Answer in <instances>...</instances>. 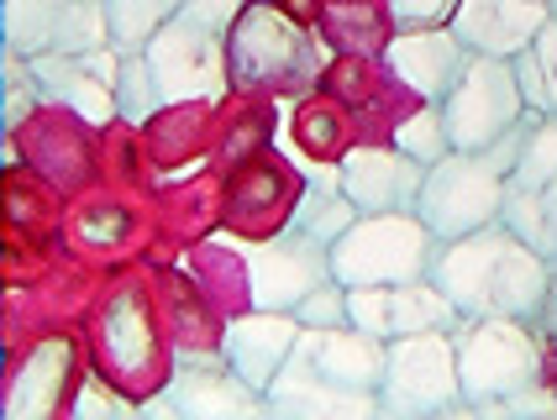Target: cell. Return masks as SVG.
<instances>
[{"label": "cell", "mask_w": 557, "mask_h": 420, "mask_svg": "<svg viewBox=\"0 0 557 420\" xmlns=\"http://www.w3.org/2000/svg\"><path fill=\"white\" fill-rule=\"evenodd\" d=\"M432 284L458 305V316H510V321H531L542 316L547 284H553V263L527 247L505 226H484L458 242H442L432 263Z\"/></svg>", "instance_id": "1"}, {"label": "cell", "mask_w": 557, "mask_h": 420, "mask_svg": "<svg viewBox=\"0 0 557 420\" xmlns=\"http://www.w3.org/2000/svg\"><path fill=\"white\" fill-rule=\"evenodd\" d=\"M226 63L232 90H269V95H306L321 79V48L289 11L274 0H248L243 16L226 32Z\"/></svg>", "instance_id": "2"}, {"label": "cell", "mask_w": 557, "mask_h": 420, "mask_svg": "<svg viewBox=\"0 0 557 420\" xmlns=\"http://www.w3.org/2000/svg\"><path fill=\"white\" fill-rule=\"evenodd\" d=\"M458 384L468 410H510L542 384V331L510 316H473L458 326Z\"/></svg>", "instance_id": "3"}, {"label": "cell", "mask_w": 557, "mask_h": 420, "mask_svg": "<svg viewBox=\"0 0 557 420\" xmlns=\"http://www.w3.org/2000/svg\"><path fill=\"white\" fill-rule=\"evenodd\" d=\"M436 247L432 226L416 210H389V215H358L337 242H332V273L342 284H410L432 279Z\"/></svg>", "instance_id": "4"}, {"label": "cell", "mask_w": 557, "mask_h": 420, "mask_svg": "<svg viewBox=\"0 0 557 420\" xmlns=\"http://www.w3.org/2000/svg\"><path fill=\"white\" fill-rule=\"evenodd\" d=\"M499 206H505V174H499L484 152L453 148L442 163L426 169L416 215L432 226L436 242H458V237H468V232L495 226Z\"/></svg>", "instance_id": "5"}, {"label": "cell", "mask_w": 557, "mask_h": 420, "mask_svg": "<svg viewBox=\"0 0 557 420\" xmlns=\"http://www.w3.org/2000/svg\"><path fill=\"white\" fill-rule=\"evenodd\" d=\"M148 63L158 74L163 106H189V100H216L232 90V63H226V32L211 27L180 5L163 32L148 42Z\"/></svg>", "instance_id": "6"}, {"label": "cell", "mask_w": 557, "mask_h": 420, "mask_svg": "<svg viewBox=\"0 0 557 420\" xmlns=\"http://www.w3.org/2000/svg\"><path fill=\"white\" fill-rule=\"evenodd\" d=\"M463 405L458 384V342L447 331H416L389 342L384 384H379V410L384 416H442Z\"/></svg>", "instance_id": "7"}, {"label": "cell", "mask_w": 557, "mask_h": 420, "mask_svg": "<svg viewBox=\"0 0 557 420\" xmlns=\"http://www.w3.org/2000/svg\"><path fill=\"white\" fill-rule=\"evenodd\" d=\"M442 116H447L453 148L484 152L495 137H505L516 121L527 116V95H521V79H516V63L473 53L463 63V74H458V85L442 100Z\"/></svg>", "instance_id": "8"}, {"label": "cell", "mask_w": 557, "mask_h": 420, "mask_svg": "<svg viewBox=\"0 0 557 420\" xmlns=\"http://www.w3.org/2000/svg\"><path fill=\"white\" fill-rule=\"evenodd\" d=\"M0 32H5V48L22 59L111 48L100 0H0Z\"/></svg>", "instance_id": "9"}, {"label": "cell", "mask_w": 557, "mask_h": 420, "mask_svg": "<svg viewBox=\"0 0 557 420\" xmlns=\"http://www.w3.org/2000/svg\"><path fill=\"white\" fill-rule=\"evenodd\" d=\"M332 273V247L326 242L306 237L295 226H284L274 242H258L248 247V295L252 310H289L306 300L310 289H321Z\"/></svg>", "instance_id": "10"}, {"label": "cell", "mask_w": 557, "mask_h": 420, "mask_svg": "<svg viewBox=\"0 0 557 420\" xmlns=\"http://www.w3.org/2000/svg\"><path fill=\"white\" fill-rule=\"evenodd\" d=\"M347 326L395 342V336H416V331H458L463 316L432 279H410V284H352Z\"/></svg>", "instance_id": "11"}, {"label": "cell", "mask_w": 557, "mask_h": 420, "mask_svg": "<svg viewBox=\"0 0 557 420\" xmlns=\"http://www.w3.org/2000/svg\"><path fill=\"white\" fill-rule=\"evenodd\" d=\"M42 100H53L63 111L85 121V126H106L122 116L116 106V79H122V53L116 48H90V53H42L32 59Z\"/></svg>", "instance_id": "12"}, {"label": "cell", "mask_w": 557, "mask_h": 420, "mask_svg": "<svg viewBox=\"0 0 557 420\" xmlns=\"http://www.w3.org/2000/svg\"><path fill=\"white\" fill-rule=\"evenodd\" d=\"M269 399L237 379L232 368H216L211 358H180L169 390L143 405V416H185V420H232V416H263Z\"/></svg>", "instance_id": "13"}, {"label": "cell", "mask_w": 557, "mask_h": 420, "mask_svg": "<svg viewBox=\"0 0 557 420\" xmlns=\"http://www.w3.org/2000/svg\"><path fill=\"white\" fill-rule=\"evenodd\" d=\"M426 169L389 148H347L337 158V189L358 206V215H389V210H416Z\"/></svg>", "instance_id": "14"}, {"label": "cell", "mask_w": 557, "mask_h": 420, "mask_svg": "<svg viewBox=\"0 0 557 420\" xmlns=\"http://www.w3.org/2000/svg\"><path fill=\"white\" fill-rule=\"evenodd\" d=\"M468 59L473 53L453 27H410L384 42V69L400 79V90H410L416 100H436V106L458 85Z\"/></svg>", "instance_id": "15"}, {"label": "cell", "mask_w": 557, "mask_h": 420, "mask_svg": "<svg viewBox=\"0 0 557 420\" xmlns=\"http://www.w3.org/2000/svg\"><path fill=\"white\" fill-rule=\"evenodd\" d=\"M300 331L306 326H300L289 310H252V316H237V321L226 326V336H221V362L263 394L278 379V368L289 362Z\"/></svg>", "instance_id": "16"}, {"label": "cell", "mask_w": 557, "mask_h": 420, "mask_svg": "<svg viewBox=\"0 0 557 420\" xmlns=\"http://www.w3.org/2000/svg\"><path fill=\"white\" fill-rule=\"evenodd\" d=\"M547 16H553V5H542V0H463L453 11V32L468 42V53L516 59L536 42Z\"/></svg>", "instance_id": "17"}, {"label": "cell", "mask_w": 557, "mask_h": 420, "mask_svg": "<svg viewBox=\"0 0 557 420\" xmlns=\"http://www.w3.org/2000/svg\"><path fill=\"white\" fill-rule=\"evenodd\" d=\"M74 379V342L63 336H48L32 347V358L22 362V373L11 379V394H5V416L11 420H37L53 416L63 405V390Z\"/></svg>", "instance_id": "18"}, {"label": "cell", "mask_w": 557, "mask_h": 420, "mask_svg": "<svg viewBox=\"0 0 557 420\" xmlns=\"http://www.w3.org/2000/svg\"><path fill=\"white\" fill-rule=\"evenodd\" d=\"M263 399H269V410H278V416L358 420V416H373V410H379V394L373 390H342V384H326V379H315V373L295 368V362L278 368V379L263 390Z\"/></svg>", "instance_id": "19"}, {"label": "cell", "mask_w": 557, "mask_h": 420, "mask_svg": "<svg viewBox=\"0 0 557 420\" xmlns=\"http://www.w3.org/2000/svg\"><path fill=\"white\" fill-rule=\"evenodd\" d=\"M106 5V27H111V48L116 53H148L163 22L180 11V0H100Z\"/></svg>", "instance_id": "20"}, {"label": "cell", "mask_w": 557, "mask_h": 420, "mask_svg": "<svg viewBox=\"0 0 557 420\" xmlns=\"http://www.w3.org/2000/svg\"><path fill=\"white\" fill-rule=\"evenodd\" d=\"M100 347H106V358L116 368H143L148 362L153 342H148V316H143L137 295H116L111 300L106 321H100Z\"/></svg>", "instance_id": "21"}, {"label": "cell", "mask_w": 557, "mask_h": 420, "mask_svg": "<svg viewBox=\"0 0 557 420\" xmlns=\"http://www.w3.org/2000/svg\"><path fill=\"white\" fill-rule=\"evenodd\" d=\"M510 63H516V79H521V95H527L531 111H557V11L547 16V27L536 32V42Z\"/></svg>", "instance_id": "22"}, {"label": "cell", "mask_w": 557, "mask_h": 420, "mask_svg": "<svg viewBox=\"0 0 557 420\" xmlns=\"http://www.w3.org/2000/svg\"><path fill=\"white\" fill-rule=\"evenodd\" d=\"M352 221H358V206H352L342 189H326V184H306V195H300L295 210H289V226L306 232V237H315V242H326V247H332Z\"/></svg>", "instance_id": "23"}, {"label": "cell", "mask_w": 557, "mask_h": 420, "mask_svg": "<svg viewBox=\"0 0 557 420\" xmlns=\"http://www.w3.org/2000/svg\"><path fill=\"white\" fill-rule=\"evenodd\" d=\"M389 143H395L405 158H416L421 169L442 163V158L453 152V137H447V116H442V106H436V100H421V106H416L410 116L395 121Z\"/></svg>", "instance_id": "24"}, {"label": "cell", "mask_w": 557, "mask_h": 420, "mask_svg": "<svg viewBox=\"0 0 557 420\" xmlns=\"http://www.w3.org/2000/svg\"><path fill=\"white\" fill-rule=\"evenodd\" d=\"M505 184L516 189H547L557 184V111H536L527 126V143H521V163Z\"/></svg>", "instance_id": "25"}, {"label": "cell", "mask_w": 557, "mask_h": 420, "mask_svg": "<svg viewBox=\"0 0 557 420\" xmlns=\"http://www.w3.org/2000/svg\"><path fill=\"white\" fill-rule=\"evenodd\" d=\"M284 195V174H278L274 158H252L232 174V189H226V215L237 221H252L263 210H274V200Z\"/></svg>", "instance_id": "26"}, {"label": "cell", "mask_w": 557, "mask_h": 420, "mask_svg": "<svg viewBox=\"0 0 557 420\" xmlns=\"http://www.w3.org/2000/svg\"><path fill=\"white\" fill-rule=\"evenodd\" d=\"M116 106H122V121L143 126L163 111V90H158V74L148 53H126L122 59V79H116Z\"/></svg>", "instance_id": "27"}, {"label": "cell", "mask_w": 557, "mask_h": 420, "mask_svg": "<svg viewBox=\"0 0 557 420\" xmlns=\"http://www.w3.org/2000/svg\"><path fill=\"white\" fill-rule=\"evenodd\" d=\"M295 321H300V326H315V331L347 326V284H342V279H326L321 289H310L306 300L295 305Z\"/></svg>", "instance_id": "28"}, {"label": "cell", "mask_w": 557, "mask_h": 420, "mask_svg": "<svg viewBox=\"0 0 557 420\" xmlns=\"http://www.w3.org/2000/svg\"><path fill=\"white\" fill-rule=\"evenodd\" d=\"M463 0H384L389 22L395 32H410V27H453V11Z\"/></svg>", "instance_id": "29"}, {"label": "cell", "mask_w": 557, "mask_h": 420, "mask_svg": "<svg viewBox=\"0 0 557 420\" xmlns=\"http://www.w3.org/2000/svg\"><path fill=\"white\" fill-rule=\"evenodd\" d=\"M69 410H74L79 420H90V416H132V405H126L122 394L106 390L100 379H85V384H79V399H74Z\"/></svg>", "instance_id": "30"}, {"label": "cell", "mask_w": 557, "mask_h": 420, "mask_svg": "<svg viewBox=\"0 0 557 420\" xmlns=\"http://www.w3.org/2000/svg\"><path fill=\"white\" fill-rule=\"evenodd\" d=\"M332 137H337V106H306L300 111V143L310 152H332Z\"/></svg>", "instance_id": "31"}, {"label": "cell", "mask_w": 557, "mask_h": 420, "mask_svg": "<svg viewBox=\"0 0 557 420\" xmlns=\"http://www.w3.org/2000/svg\"><path fill=\"white\" fill-rule=\"evenodd\" d=\"M536 206H542V258L557 263V184L536 189Z\"/></svg>", "instance_id": "32"}, {"label": "cell", "mask_w": 557, "mask_h": 420, "mask_svg": "<svg viewBox=\"0 0 557 420\" xmlns=\"http://www.w3.org/2000/svg\"><path fill=\"white\" fill-rule=\"evenodd\" d=\"M536 331H542V336H557V263H553V284H547V300H542V316H536Z\"/></svg>", "instance_id": "33"}, {"label": "cell", "mask_w": 557, "mask_h": 420, "mask_svg": "<svg viewBox=\"0 0 557 420\" xmlns=\"http://www.w3.org/2000/svg\"><path fill=\"white\" fill-rule=\"evenodd\" d=\"M542 5H553V0H542Z\"/></svg>", "instance_id": "34"}, {"label": "cell", "mask_w": 557, "mask_h": 420, "mask_svg": "<svg viewBox=\"0 0 557 420\" xmlns=\"http://www.w3.org/2000/svg\"><path fill=\"white\" fill-rule=\"evenodd\" d=\"M553 11H557V0H553Z\"/></svg>", "instance_id": "35"}, {"label": "cell", "mask_w": 557, "mask_h": 420, "mask_svg": "<svg viewBox=\"0 0 557 420\" xmlns=\"http://www.w3.org/2000/svg\"><path fill=\"white\" fill-rule=\"evenodd\" d=\"M180 5H185V0H180Z\"/></svg>", "instance_id": "36"}]
</instances>
